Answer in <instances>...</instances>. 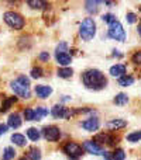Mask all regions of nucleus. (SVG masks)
<instances>
[{
    "label": "nucleus",
    "instance_id": "obj_1",
    "mask_svg": "<svg viewBox=\"0 0 141 160\" xmlns=\"http://www.w3.org/2000/svg\"><path fill=\"white\" fill-rule=\"evenodd\" d=\"M82 82L90 90H102L107 84V79L99 69H89L82 75Z\"/></svg>",
    "mask_w": 141,
    "mask_h": 160
},
{
    "label": "nucleus",
    "instance_id": "obj_2",
    "mask_svg": "<svg viewBox=\"0 0 141 160\" xmlns=\"http://www.w3.org/2000/svg\"><path fill=\"white\" fill-rule=\"evenodd\" d=\"M79 35L85 41H90L96 35V22L93 18H85L79 27Z\"/></svg>",
    "mask_w": 141,
    "mask_h": 160
},
{
    "label": "nucleus",
    "instance_id": "obj_3",
    "mask_svg": "<svg viewBox=\"0 0 141 160\" xmlns=\"http://www.w3.org/2000/svg\"><path fill=\"white\" fill-rule=\"evenodd\" d=\"M107 35L111 39H116V41L124 42L126 41V31L123 28L122 22L120 21H113L111 24H109V30H107Z\"/></svg>",
    "mask_w": 141,
    "mask_h": 160
},
{
    "label": "nucleus",
    "instance_id": "obj_4",
    "mask_svg": "<svg viewBox=\"0 0 141 160\" xmlns=\"http://www.w3.org/2000/svg\"><path fill=\"white\" fill-rule=\"evenodd\" d=\"M3 18H4L6 24L10 25L14 30H21L24 27V18L19 13H16V11H6L3 14Z\"/></svg>",
    "mask_w": 141,
    "mask_h": 160
},
{
    "label": "nucleus",
    "instance_id": "obj_5",
    "mask_svg": "<svg viewBox=\"0 0 141 160\" xmlns=\"http://www.w3.org/2000/svg\"><path fill=\"white\" fill-rule=\"evenodd\" d=\"M65 155L69 156V159H79L80 156L83 155V148L80 145L75 143V142H68V143L64 145L62 148Z\"/></svg>",
    "mask_w": 141,
    "mask_h": 160
},
{
    "label": "nucleus",
    "instance_id": "obj_6",
    "mask_svg": "<svg viewBox=\"0 0 141 160\" xmlns=\"http://www.w3.org/2000/svg\"><path fill=\"white\" fill-rule=\"evenodd\" d=\"M42 135H44V138L47 139V141L55 142V141H58L59 136H61V131H59V128L55 127V125H50V127H45L44 129H42Z\"/></svg>",
    "mask_w": 141,
    "mask_h": 160
},
{
    "label": "nucleus",
    "instance_id": "obj_7",
    "mask_svg": "<svg viewBox=\"0 0 141 160\" xmlns=\"http://www.w3.org/2000/svg\"><path fill=\"white\" fill-rule=\"evenodd\" d=\"M11 88H13V91L17 94L19 97H23V98H30L31 97V93H30V87H25V86H23L21 83H19L17 80H14V82L10 83Z\"/></svg>",
    "mask_w": 141,
    "mask_h": 160
},
{
    "label": "nucleus",
    "instance_id": "obj_8",
    "mask_svg": "<svg viewBox=\"0 0 141 160\" xmlns=\"http://www.w3.org/2000/svg\"><path fill=\"white\" fill-rule=\"evenodd\" d=\"M83 149H85L88 153L95 155V156H99V155H103V153H105L102 148L93 141H86L85 143H83Z\"/></svg>",
    "mask_w": 141,
    "mask_h": 160
},
{
    "label": "nucleus",
    "instance_id": "obj_9",
    "mask_svg": "<svg viewBox=\"0 0 141 160\" xmlns=\"http://www.w3.org/2000/svg\"><path fill=\"white\" fill-rule=\"evenodd\" d=\"M51 114H52V117L54 118H68V117L71 115V111L68 110V108H65L64 105H59V104H57V105H54L52 107V111H51Z\"/></svg>",
    "mask_w": 141,
    "mask_h": 160
},
{
    "label": "nucleus",
    "instance_id": "obj_10",
    "mask_svg": "<svg viewBox=\"0 0 141 160\" xmlns=\"http://www.w3.org/2000/svg\"><path fill=\"white\" fill-rule=\"evenodd\" d=\"M99 127H100V121H99V118H88V119H85V121L82 122V128L83 129H86L88 132H93V131H97L99 129Z\"/></svg>",
    "mask_w": 141,
    "mask_h": 160
},
{
    "label": "nucleus",
    "instance_id": "obj_11",
    "mask_svg": "<svg viewBox=\"0 0 141 160\" xmlns=\"http://www.w3.org/2000/svg\"><path fill=\"white\" fill-rule=\"evenodd\" d=\"M51 93H52V87L51 86H44V84L35 86V94L40 98H47V97L51 96Z\"/></svg>",
    "mask_w": 141,
    "mask_h": 160
},
{
    "label": "nucleus",
    "instance_id": "obj_12",
    "mask_svg": "<svg viewBox=\"0 0 141 160\" xmlns=\"http://www.w3.org/2000/svg\"><path fill=\"white\" fill-rule=\"evenodd\" d=\"M95 142L106 143V145H109V146H114V145L117 143L116 139H114L113 136L107 135V133H99V135H96V136H95Z\"/></svg>",
    "mask_w": 141,
    "mask_h": 160
},
{
    "label": "nucleus",
    "instance_id": "obj_13",
    "mask_svg": "<svg viewBox=\"0 0 141 160\" xmlns=\"http://www.w3.org/2000/svg\"><path fill=\"white\" fill-rule=\"evenodd\" d=\"M126 125H127V122L124 121V119H110V121L106 124V128L110 131H117V129H122V128H124Z\"/></svg>",
    "mask_w": 141,
    "mask_h": 160
},
{
    "label": "nucleus",
    "instance_id": "obj_14",
    "mask_svg": "<svg viewBox=\"0 0 141 160\" xmlns=\"http://www.w3.org/2000/svg\"><path fill=\"white\" fill-rule=\"evenodd\" d=\"M21 122H23V119H21V117H20V114L14 112V114H11V115L8 117V119H7V127L13 128V129H17V128L21 127Z\"/></svg>",
    "mask_w": 141,
    "mask_h": 160
},
{
    "label": "nucleus",
    "instance_id": "obj_15",
    "mask_svg": "<svg viewBox=\"0 0 141 160\" xmlns=\"http://www.w3.org/2000/svg\"><path fill=\"white\" fill-rule=\"evenodd\" d=\"M110 75L113 76V78H123V76L126 75V65H119V63H116L114 66H111L110 68Z\"/></svg>",
    "mask_w": 141,
    "mask_h": 160
},
{
    "label": "nucleus",
    "instance_id": "obj_16",
    "mask_svg": "<svg viewBox=\"0 0 141 160\" xmlns=\"http://www.w3.org/2000/svg\"><path fill=\"white\" fill-rule=\"evenodd\" d=\"M55 58H57V62H58L61 66H68V65L72 62V56L68 52H65V53H55Z\"/></svg>",
    "mask_w": 141,
    "mask_h": 160
},
{
    "label": "nucleus",
    "instance_id": "obj_17",
    "mask_svg": "<svg viewBox=\"0 0 141 160\" xmlns=\"http://www.w3.org/2000/svg\"><path fill=\"white\" fill-rule=\"evenodd\" d=\"M100 4H102V2H96V0L92 2V0H89V2H85V8L89 14H96L99 11Z\"/></svg>",
    "mask_w": 141,
    "mask_h": 160
},
{
    "label": "nucleus",
    "instance_id": "obj_18",
    "mask_svg": "<svg viewBox=\"0 0 141 160\" xmlns=\"http://www.w3.org/2000/svg\"><path fill=\"white\" fill-rule=\"evenodd\" d=\"M45 115H48V110L45 107H38L34 110V121H41V118H44Z\"/></svg>",
    "mask_w": 141,
    "mask_h": 160
},
{
    "label": "nucleus",
    "instance_id": "obj_19",
    "mask_svg": "<svg viewBox=\"0 0 141 160\" xmlns=\"http://www.w3.org/2000/svg\"><path fill=\"white\" fill-rule=\"evenodd\" d=\"M11 142H14L17 146H24V145L27 143L25 136L21 135V133H14V135H11Z\"/></svg>",
    "mask_w": 141,
    "mask_h": 160
},
{
    "label": "nucleus",
    "instance_id": "obj_20",
    "mask_svg": "<svg viewBox=\"0 0 141 160\" xmlns=\"http://www.w3.org/2000/svg\"><path fill=\"white\" fill-rule=\"evenodd\" d=\"M113 102L116 105H124V104H127V102H128V96H127V94H124V93H119L116 97H114Z\"/></svg>",
    "mask_w": 141,
    "mask_h": 160
},
{
    "label": "nucleus",
    "instance_id": "obj_21",
    "mask_svg": "<svg viewBox=\"0 0 141 160\" xmlns=\"http://www.w3.org/2000/svg\"><path fill=\"white\" fill-rule=\"evenodd\" d=\"M134 83V78L130 75H124L123 78L119 79V86H122V87H128V86H131Z\"/></svg>",
    "mask_w": 141,
    "mask_h": 160
},
{
    "label": "nucleus",
    "instance_id": "obj_22",
    "mask_svg": "<svg viewBox=\"0 0 141 160\" xmlns=\"http://www.w3.org/2000/svg\"><path fill=\"white\" fill-rule=\"evenodd\" d=\"M27 136L33 142H37L40 138H41V133H40V131L37 129V128H28L27 129Z\"/></svg>",
    "mask_w": 141,
    "mask_h": 160
},
{
    "label": "nucleus",
    "instance_id": "obj_23",
    "mask_svg": "<svg viewBox=\"0 0 141 160\" xmlns=\"http://www.w3.org/2000/svg\"><path fill=\"white\" fill-rule=\"evenodd\" d=\"M16 101H17V97H8V98H6L4 101H3V104H2L0 112H6V111L11 107V104H14Z\"/></svg>",
    "mask_w": 141,
    "mask_h": 160
},
{
    "label": "nucleus",
    "instance_id": "obj_24",
    "mask_svg": "<svg viewBox=\"0 0 141 160\" xmlns=\"http://www.w3.org/2000/svg\"><path fill=\"white\" fill-rule=\"evenodd\" d=\"M72 75H73V70L71 68H61V69H58V76L62 79H69L72 78Z\"/></svg>",
    "mask_w": 141,
    "mask_h": 160
},
{
    "label": "nucleus",
    "instance_id": "obj_25",
    "mask_svg": "<svg viewBox=\"0 0 141 160\" xmlns=\"http://www.w3.org/2000/svg\"><path fill=\"white\" fill-rule=\"evenodd\" d=\"M16 158V150H14V148L8 146L4 149V153H3V159L2 160H11Z\"/></svg>",
    "mask_w": 141,
    "mask_h": 160
},
{
    "label": "nucleus",
    "instance_id": "obj_26",
    "mask_svg": "<svg viewBox=\"0 0 141 160\" xmlns=\"http://www.w3.org/2000/svg\"><path fill=\"white\" fill-rule=\"evenodd\" d=\"M27 156L30 160H41V150L37 149V148H31Z\"/></svg>",
    "mask_w": 141,
    "mask_h": 160
},
{
    "label": "nucleus",
    "instance_id": "obj_27",
    "mask_svg": "<svg viewBox=\"0 0 141 160\" xmlns=\"http://www.w3.org/2000/svg\"><path fill=\"white\" fill-rule=\"evenodd\" d=\"M27 4L30 6L31 8H45L47 7V3L41 2V0H28Z\"/></svg>",
    "mask_w": 141,
    "mask_h": 160
},
{
    "label": "nucleus",
    "instance_id": "obj_28",
    "mask_svg": "<svg viewBox=\"0 0 141 160\" xmlns=\"http://www.w3.org/2000/svg\"><path fill=\"white\" fill-rule=\"evenodd\" d=\"M127 141L131 142V143H136V142L141 141V131H137V132H131L127 135Z\"/></svg>",
    "mask_w": 141,
    "mask_h": 160
},
{
    "label": "nucleus",
    "instance_id": "obj_29",
    "mask_svg": "<svg viewBox=\"0 0 141 160\" xmlns=\"http://www.w3.org/2000/svg\"><path fill=\"white\" fill-rule=\"evenodd\" d=\"M126 159V153L123 149H117L113 153V160H124Z\"/></svg>",
    "mask_w": 141,
    "mask_h": 160
},
{
    "label": "nucleus",
    "instance_id": "obj_30",
    "mask_svg": "<svg viewBox=\"0 0 141 160\" xmlns=\"http://www.w3.org/2000/svg\"><path fill=\"white\" fill-rule=\"evenodd\" d=\"M102 20H103L105 22H107V24H111L113 21H116V17H114V14L107 13V14H103V16H102Z\"/></svg>",
    "mask_w": 141,
    "mask_h": 160
},
{
    "label": "nucleus",
    "instance_id": "obj_31",
    "mask_svg": "<svg viewBox=\"0 0 141 160\" xmlns=\"http://www.w3.org/2000/svg\"><path fill=\"white\" fill-rule=\"evenodd\" d=\"M24 118L25 121H34V110L33 108H27L24 111Z\"/></svg>",
    "mask_w": 141,
    "mask_h": 160
},
{
    "label": "nucleus",
    "instance_id": "obj_32",
    "mask_svg": "<svg viewBox=\"0 0 141 160\" xmlns=\"http://www.w3.org/2000/svg\"><path fill=\"white\" fill-rule=\"evenodd\" d=\"M41 76H42V69L41 68H33V69H31V78L38 79V78H41Z\"/></svg>",
    "mask_w": 141,
    "mask_h": 160
},
{
    "label": "nucleus",
    "instance_id": "obj_33",
    "mask_svg": "<svg viewBox=\"0 0 141 160\" xmlns=\"http://www.w3.org/2000/svg\"><path fill=\"white\" fill-rule=\"evenodd\" d=\"M65 52H68V45H67V42H61V44L57 47L55 53H65Z\"/></svg>",
    "mask_w": 141,
    "mask_h": 160
},
{
    "label": "nucleus",
    "instance_id": "obj_34",
    "mask_svg": "<svg viewBox=\"0 0 141 160\" xmlns=\"http://www.w3.org/2000/svg\"><path fill=\"white\" fill-rule=\"evenodd\" d=\"M131 61H133V63H136V65H141V51H137V52L134 53Z\"/></svg>",
    "mask_w": 141,
    "mask_h": 160
},
{
    "label": "nucleus",
    "instance_id": "obj_35",
    "mask_svg": "<svg viewBox=\"0 0 141 160\" xmlns=\"http://www.w3.org/2000/svg\"><path fill=\"white\" fill-rule=\"evenodd\" d=\"M126 20H127V22H130V24H134V22L137 21V16L134 13H127L126 14Z\"/></svg>",
    "mask_w": 141,
    "mask_h": 160
},
{
    "label": "nucleus",
    "instance_id": "obj_36",
    "mask_svg": "<svg viewBox=\"0 0 141 160\" xmlns=\"http://www.w3.org/2000/svg\"><path fill=\"white\" fill-rule=\"evenodd\" d=\"M17 82L21 83L23 86H25V87H30V79L25 78V76H20L19 79H17Z\"/></svg>",
    "mask_w": 141,
    "mask_h": 160
},
{
    "label": "nucleus",
    "instance_id": "obj_37",
    "mask_svg": "<svg viewBox=\"0 0 141 160\" xmlns=\"http://www.w3.org/2000/svg\"><path fill=\"white\" fill-rule=\"evenodd\" d=\"M38 58H40V61L45 62V61H48V59H50V53H48V52H41Z\"/></svg>",
    "mask_w": 141,
    "mask_h": 160
},
{
    "label": "nucleus",
    "instance_id": "obj_38",
    "mask_svg": "<svg viewBox=\"0 0 141 160\" xmlns=\"http://www.w3.org/2000/svg\"><path fill=\"white\" fill-rule=\"evenodd\" d=\"M7 125H6V124H0V136H2L3 135V133H6V132H7Z\"/></svg>",
    "mask_w": 141,
    "mask_h": 160
},
{
    "label": "nucleus",
    "instance_id": "obj_39",
    "mask_svg": "<svg viewBox=\"0 0 141 160\" xmlns=\"http://www.w3.org/2000/svg\"><path fill=\"white\" fill-rule=\"evenodd\" d=\"M103 158H105L106 160H113V153H110V152H105V153H103Z\"/></svg>",
    "mask_w": 141,
    "mask_h": 160
},
{
    "label": "nucleus",
    "instance_id": "obj_40",
    "mask_svg": "<svg viewBox=\"0 0 141 160\" xmlns=\"http://www.w3.org/2000/svg\"><path fill=\"white\" fill-rule=\"evenodd\" d=\"M137 30H138V34H140V37H141V24L138 25V28H137Z\"/></svg>",
    "mask_w": 141,
    "mask_h": 160
}]
</instances>
